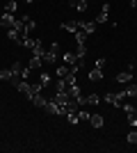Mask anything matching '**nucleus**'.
<instances>
[{
	"label": "nucleus",
	"instance_id": "f257e3e1",
	"mask_svg": "<svg viewBox=\"0 0 137 153\" xmlns=\"http://www.w3.org/2000/svg\"><path fill=\"white\" fill-rule=\"evenodd\" d=\"M124 98H126V91H117V94L105 91V94H103V101H105V103H110L114 110H121V103H124Z\"/></svg>",
	"mask_w": 137,
	"mask_h": 153
},
{
	"label": "nucleus",
	"instance_id": "f03ea898",
	"mask_svg": "<svg viewBox=\"0 0 137 153\" xmlns=\"http://www.w3.org/2000/svg\"><path fill=\"white\" fill-rule=\"evenodd\" d=\"M69 7L76 9L78 14H85L87 9H89V2H87V0H69Z\"/></svg>",
	"mask_w": 137,
	"mask_h": 153
},
{
	"label": "nucleus",
	"instance_id": "7ed1b4c3",
	"mask_svg": "<svg viewBox=\"0 0 137 153\" xmlns=\"http://www.w3.org/2000/svg\"><path fill=\"white\" fill-rule=\"evenodd\" d=\"M78 27L82 32H87V34H94L96 32V23L94 21H82V19H78Z\"/></svg>",
	"mask_w": 137,
	"mask_h": 153
},
{
	"label": "nucleus",
	"instance_id": "20e7f679",
	"mask_svg": "<svg viewBox=\"0 0 137 153\" xmlns=\"http://www.w3.org/2000/svg\"><path fill=\"white\" fill-rule=\"evenodd\" d=\"M14 23H16V19H14V14H2L0 16V25L5 27V30H9V27H14Z\"/></svg>",
	"mask_w": 137,
	"mask_h": 153
},
{
	"label": "nucleus",
	"instance_id": "39448f33",
	"mask_svg": "<svg viewBox=\"0 0 137 153\" xmlns=\"http://www.w3.org/2000/svg\"><path fill=\"white\" fill-rule=\"evenodd\" d=\"M30 101H32V105H34V108H46V103H48V98L44 96V91H39V94L30 96Z\"/></svg>",
	"mask_w": 137,
	"mask_h": 153
},
{
	"label": "nucleus",
	"instance_id": "423d86ee",
	"mask_svg": "<svg viewBox=\"0 0 137 153\" xmlns=\"http://www.w3.org/2000/svg\"><path fill=\"white\" fill-rule=\"evenodd\" d=\"M87 78H89L91 82H98V80H103V69H96V66H94V69L87 73Z\"/></svg>",
	"mask_w": 137,
	"mask_h": 153
},
{
	"label": "nucleus",
	"instance_id": "0eeeda50",
	"mask_svg": "<svg viewBox=\"0 0 137 153\" xmlns=\"http://www.w3.org/2000/svg\"><path fill=\"white\" fill-rule=\"evenodd\" d=\"M130 80H133V71H121V73H117V82L128 85Z\"/></svg>",
	"mask_w": 137,
	"mask_h": 153
},
{
	"label": "nucleus",
	"instance_id": "6e6552de",
	"mask_svg": "<svg viewBox=\"0 0 137 153\" xmlns=\"http://www.w3.org/2000/svg\"><path fill=\"white\" fill-rule=\"evenodd\" d=\"M62 62H64L66 66H73V64L78 62V57H76V53H71V51H66L64 55H62Z\"/></svg>",
	"mask_w": 137,
	"mask_h": 153
},
{
	"label": "nucleus",
	"instance_id": "1a4fd4ad",
	"mask_svg": "<svg viewBox=\"0 0 137 153\" xmlns=\"http://www.w3.org/2000/svg\"><path fill=\"white\" fill-rule=\"evenodd\" d=\"M27 66H30L32 71H37V69H41V66H44V59H41L39 55H32V57H30V62H27Z\"/></svg>",
	"mask_w": 137,
	"mask_h": 153
},
{
	"label": "nucleus",
	"instance_id": "9d476101",
	"mask_svg": "<svg viewBox=\"0 0 137 153\" xmlns=\"http://www.w3.org/2000/svg\"><path fill=\"white\" fill-rule=\"evenodd\" d=\"M103 123H105V119L101 114H91L89 117V126L91 128H103Z\"/></svg>",
	"mask_w": 137,
	"mask_h": 153
},
{
	"label": "nucleus",
	"instance_id": "9b49d317",
	"mask_svg": "<svg viewBox=\"0 0 137 153\" xmlns=\"http://www.w3.org/2000/svg\"><path fill=\"white\" fill-rule=\"evenodd\" d=\"M41 59H44V64H55V62H57V53L46 51L44 55H41Z\"/></svg>",
	"mask_w": 137,
	"mask_h": 153
},
{
	"label": "nucleus",
	"instance_id": "f8f14e48",
	"mask_svg": "<svg viewBox=\"0 0 137 153\" xmlns=\"http://www.w3.org/2000/svg\"><path fill=\"white\" fill-rule=\"evenodd\" d=\"M62 30H66V32H76L78 30V21H66V23H62Z\"/></svg>",
	"mask_w": 137,
	"mask_h": 153
},
{
	"label": "nucleus",
	"instance_id": "ddd939ff",
	"mask_svg": "<svg viewBox=\"0 0 137 153\" xmlns=\"http://www.w3.org/2000/svg\"><path fill=\"white\" fill-rule=\"evenodd\" d=\"M5 12L7 14H16L19 12V2H16V0H9V2L5 5Z\"/></svg>",
	"mask_w": 137,
	"mask_h": 153
},
{
	"label": "nucleus",
	"instance_id": "4468645a",
	"mask_svg": "<svg viewBox=\"0 0 137 153\" xmlns=\"http://www.w3.org/2000/svg\"><path fill=\"white\" fill-rule=\"evenodd\" d=\"M101 101H103V96H101V94H89V96H87V105H98Z\"/></svg>",
	"mask_w": 137,
	"mask_h": 153
},
{
	"label": "nucleus",
	"instance_id": "2eb2a0df",
	"mask_svg": "<svg viewBox=\"0 0 137 153\" xmlns=\"http://www.w3.org/2000/svg\"><path fill=\"white\" fill-rule=\"evenodd\" d=\"M55 91H69V85H66L64 78H57V82H55Z\"/></svg>",
	"mask_w": 137,
	"mask_h": 153
},
{
	"label": "nucleus",
	"instance_id": "dca6fc26",
	"mask_svg": "<svg viewBox=\"0 0 137 153\" xmlns=\"http://www.w3.org/2000/svg\"><path fill=\"white\" fill-rule=\"evenodd\" d=\"M76 57H78V59H85L87 57V46L85 44H78V48H76Z\"/></svg>",
	"mask_w": 137,
	"mask_h": 153
},
{
	"label": "nucleus",
	"instance_id": "f3484780",
	"mask_svg": "<svg viewBox=\"0 0 137 153\" xmlns=\"http://www.w3.org/2000/svg\"><path fill=\"white\" fill-rule=\"evenodd\" d=\"M73 37H76V41H78V44H85V41H87V32H82V30L78 27V30L73 32Z\"/></svg>",
	"mask_w": 137,
	"mask_h": 153
},
{
	"label": "nucleus",
	"instance_id": "a211bd4d",
	"mask_svg": "<svg viewBox=\"0 0 137 153\" xmlns=\"http://www.w3.org/2000/svg\"><path fill=\"white\" fill-rule=\"evenodd\" d=\"M9 69H12V73H14V76H19V78H21V73H23V69H25V66H23L21 62H14L12 66H9Z\"/></svg>",
	"mask_w": 137,
	"mask_h": 153
},
{
	"label": "nucleus",
	"instance_id": "6ab92c4d",
	"mask_svg": "<svg viewBox=\"0 0 137 153\" xmlns=\"http://www.w3.org/2000/svg\"><path fill=\"white\" fill-rule=\"evenodd\" d=\"M80 94H82V91H80V85H73V87H69V96H71V98H78Z\"/></svg>",
	"mask_w": 137,
	"mask_h": 153
},
{
	"label": "nucleus",
	"instance_id": "aec40b11",
	"mask_svg": "<svg viewBox=\"0 0 137 153\" xmlns=\"http://www.w3.org/2000/svg\"><path fill=\"white\" fill-rule=\"evenodd\" d=\"M126 117H128V123H130V126L135 128V126H137V110H133V112H128V114H126Z\"/></svg>",
	"mask_w": 137,
	"mask_h": 153
},
{
	"label": "nucleus",
	"instance_id": "412c9836",
	"mask_svg": "<svg viewBox=\"0 0 137 153\" xmlns=\"http://www.w3.org/2000/svg\"><path fill=\"white\" fill-rule=\"evenodd\" d=\"M12 69H0V80H12Z\"/></svg>",
	"mask_w": 137,
	"mask_h": 153
},
{
	"label": "nucleus",
	"instance_id": "4be33fe9",
	"mask_svg": "<svg viewBox=\"0 0 137 153\" xmlns=\"http://www.w3.org/2000/svg\"><path fill=\"white\" fill-rule=\"evenodd\" d=\"M66 73H69V66H66V64H62V66H57V71H55V76H57V78H64Z\"/></svg>",
	"mask_w": 137,
	"mask_h": 153
},
{
	"label": "nucleus",
	"instance_id": "5701e85b",
	"mask_svg": "<svg viewBox=\"0 0 137 153\" xmlns=\"http://www.w3.org/2000/svg\"><path fill=\"white\" fill-rule=\"evenodd\" d=\"M30 89H32V96L39 94V91H44V85L41 82H30Z\"/></svg>",
	"mask_w": 137,
	"mask_h": 153
},
{
	"label": "nucleus",
	"instance_id": "b1692460",
	"mask_svg": "<svg viewBox=\"0 0 137 153\" xmlns=\"http://www.w3.org/2000/svg\"><path fill=\"white\" fill-rule=\"evenodd\" d=\"M126 142L128 144H137V130H130V133L126 135Z\"/></svg>",
	"mask_w": 137,
	"mask_h": 153
},
{
	"label": "nucleus",
	"instance_id": "393cba45",
	"mask_svg": "<svg viewBox=\"0 0 137 153\" xmlns=\"http://www.w3.org/2000/svg\"><path fill=\"white\" fill-rule=\"evenodd\" d=\"M126 96H137V85H130V82H128V87H126Z\"/></svg>",
	"mask_w": 137,
	"mask_h": 153
},
{
	"label": "nucleus",
	"instance_id": "a878e982",
	"mask_svg": "<svg viewBox=\"0 0 137 153\" xmlns=\"http://www.w3.org/2000/svg\"><path fill=\"white\" fill-rule=\"evenodd\" d=\"M105 21H107V14H105V12H98V16L94 19V23H96V25H101V23H105Z\"/></svg>",
	"mask_w": 137,
	"mask_h": 153
},
{
	"label": "nucleus",
	"instance_id": "bb28decb",
	"mask_svg": "<svg viewBox=\"0 0 137 153\" xmlns=\"http://www.w3.org/2000/svg\"><path fill=\"white\" fill-rule=\"evenodd\" d=\"M89 112H87V110H78V119H80V121H89Z\"/></svg>",
	"mask_w": 137,
	"mask_h": 153
},
{
	"label": "nucleus",
	"instance_id": "cd10ccee",
	"mask_svg": "<svg viewBox=\"0 0 137 153\" xmlns=\"http://www.w3.org/2000/svg\"><path fill=\"white\" fill-rule=\"evenodd\" d=\"M25 25H27V34H32V32L37 30V23H34L32 19H27V21H25Z\"/></svg>",
	"mask_w": 137,
	"mask_h": 153
},
{
	"label": "nucleus",
	"instance_id": "c85d7f7f",
	"mask_svg": "<svg viewBox=\"0 0 137 153\" xmlns=\"http://www.w3.org/2000/svg\"><path fill=\"white\" fill-rule=\"evenodd\" d=\"M39 82L44 85V87H46V85H50V76H48V73H39Z\"/></svg>",
	"mask_w": 137,
	"mask_h": 153
},
{
	"label": "nucleus",
	"instance_id": "c756f323",
	"mask_svg": "<svg viewBox=\"0 0 137 153\" xmlns=\"http://www.w3.org/2000/svg\"><path fill=\"white\" fill-rule=\"evenodd\" d=\"M94 66H96V69H105V57H98Z\"/></svg>",
	"mask_w": 137,
	"mask_h": 153
},
{
	"label": "nucleus",
	"instance_id": "7c9ffc66",
	"mask_svg": "<svg viewBox=\"0 0 137 153\" xmlns=\"http://www.w3.org/2000/svg\"><path fill=\"white\" fill-rule=\"evenodd\" d=\"M101 12H105V14H110V2H107V0H105V2H103V7H101Z\"/></svg>",
	"mask_w": 137,
	"mask_h": 153
},
{
	"label": "nucleus",
	"instance_id": "2f4dec72",
	"mask_svg": "<svg viewBox=\"0 0 137 153\" xmlns=\"http://www.w3.org/2000/svg\"><path fill=\"white\" fill-rule=\"evenodd\" d=\"M50 51L53 53H59V44H57V41H53V44H50Z\"/></svg>",
	"mask_w": 137,
	"mask_h": 153
},
{
	"label": "nucleus",
	"instance_id": "473e14b6",
	"mask_svg": "<svg viewBox=\"0 0 137 153\" xmlns=\"http://www.w3.org/2000/svg\"><path fill=\"white\" fill-rule=\"evenodd\" d=\"M130 2V7H137V0H128Z\"/></svg>",
	"mask_w": 137,
	"mask_h": 153
},
{
	"label": "nucleus",
	"instance_id": "72a5a7b5",
	"mask_svg": "<svg viewBox=\"0 0 137 153\" xmlns=\"http://www.w3.org/2000/svg\"><path fill=\"white\" fill-rule=\"evenodd\" d=\"M25 2H34V0H25Z\"/></svg>",
	"mask_w": 137,
	"mask_h": 153
},
{
	"label": "nucleus",
	"instance_id": "f704fd0d",
	"mask_svg": "<svg viewBox=\"0 0 137 153\" xmlns=\"http://www.w3.org/2000/svg\"><path fill=\"white\" fill-rule=\"evenodd\" d=\"M87 2H89V0H87Z\"/></svg>",
	"mask_w": 137,
	"mask_h": 153
}]
</instances>
